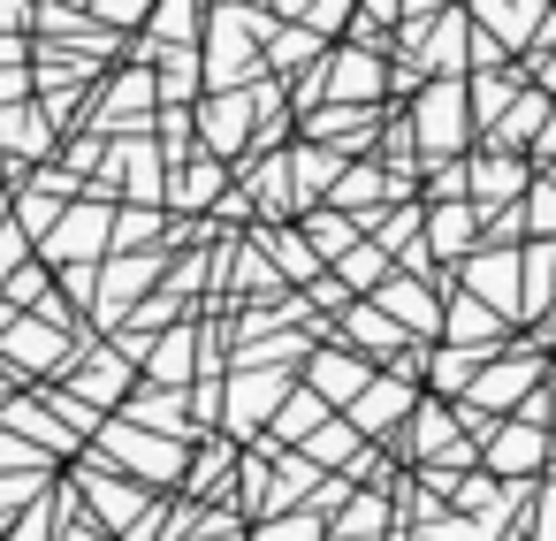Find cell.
I'll return each instance as SVG.
<instances>
[{"label":"cell","mask_w":556,"mask_h":541,"mask_svg":"<svg viewBox=\"0 0 556 541\" xmlns=\"http://www.w3.org/2000/svg\"><path fill=\"white\" fill-rule=\"evenodd\" d=\"M305 374H313V389H320L328 404H336V397H343V404H358V397H366V381H374L358 351H351V358H343V351H320V358H313Z\"/></svg>","instance_id":"cell-4"},{"label":"cell","mask_w":556,"mask_h":541,"mask_svg":"<svg viewBox=\"0 0 556 541\" xmlns=\"http://www.w3.org/2000/svg\"><path fill=\"white\" fill-rule=\"evenodd\" d=\"M0 465H39V442L16 435V427H0Z\"/></svg>","instance_id":"cell-25"},{"label":"cell","mask_w":556,"mask_h":541,"mask_svg":"<svg viewBox=\"0 0 556 541\" xmlns=\"http://www.w3.org/2000/svg\"><path fill=\"white\" fill-rule=\"evenodd\" d=\"M541 457V442H526V427H510V442H495V465H526Z\"/></svg>","instance_id":"cell-28"},{"label":"cell","mask_w":556,"mask_h":541,"mask_svg":"<svg viewBox=\"0 0 556 541\" xmlns=\"http://www.w3.org/2000/svg\"><path fill=\"white\" fill-rule=\"evenodd\" d=\"M24 16V0H0V24H16Z\"/></svg>","instance_id":"cell-34"},{"label":"cell","mask_w":556,"mask_h":541,"mask_svg":"<svg viewBox=\"0 0 556 541\" xmlns=\"http://www.w3.org/2000/svg\"><path fill=\"white\" fill-rule=\"evenodd\" d=\"M191 70H199L191 54H176V62H161V92H176V100H184V92H191Z\"/></svg>","instance_id":"cell-26"},{"label":"cell","mask_w":556,"mask_h":541,"mask_svg":"<svg viewBox=\"0 0 556 541\" xmlns=\"http://www.w3.org/2000/svg\"><path fill=\"white\" fill-rule=\"evenodd\" d=\"M92 16H100V24H138V16H146V0H100Z\"/></svg>","instance_id":"cell-31"},{"label":"cell","mask_w":556,"mask_h":541,"mask_svg":"<svg viewBox=\"0 0 556 541\" xmlns=\"http://www.w3.org/2000/svg\"><path fill=\"white\" fill-rule=\"evenodd\" d=\"M351 450H358V427H336V419H328V427L305 435V457H320V465H336V457H351Z\"/></svg>","instance_id":"cell-17"},{"label":"cell","mask_w":556,"mask_h":541,"mask_svg":"<svg viewBox=\"0 0 556 541\" xmlns=\"http://www.w3.org/2000/svg\"><path fill=\"white\" fill-rule=\"evenodd\" d=\"M206 153H244L252 146V100L237 92V100H206Z\"/></svg>","instance_id":"cell-3"},{"label":"cell","mask_w":556,"mask_h":541,"mask_svg":"<svg viewBox=\"0 0 556 541\" xmlns=\"http://www.w3.org/2000/svg\"><path fill=\"white\" fill-rule=\"evenodd\" d=\"M168 199H176V206H206V199H214V161H206V168H191V176H184V191H168Z\"/></svg>","instance_id":"cell-23"},{"label":"cell","mask_w":556,"mask_h":541,"mask_svg":"<svg viewBox=\"0 0 556 541\" xmlns=\"http://www.w3.org/2000/svg\"><path fill=\"white\" fill-rule=\"evenodd\" d=\"M123 465H138V473H153V480H176V465H184V442L176 435H146V427H108L100 435Z\"/></svg>","instance_id":"cell-1"},{"label":"cell","mask_w":556,"mask_h":541,"mask_svg":"<svg viewBox=\"0 0 556 541\" xmlns=\"http://www.w3.org/2000/svg\"><path fill=\"white\" fill-rule=\"evenodd\" d=\"M419 123H427V130H419V138H427V146H450V123H457V92H434V100H427V115H419Z\"/></svg>","instance_id":"cell-20"},{"label":"cell","mask_w":556,"mask_h":541,"mask_svg":"<svg viewBox=\"0 0 556 541\" xmlns=\"http://www.w3.org/2000/svg\"><path fill=\"white\" fill-rule=\"evenodd\" d=\"M313 138H351V146H366V115H313Z\"/></svg>","instance_id":"cell-22"},{"label":"cell","mask_w":556,"mask_h":541,"mask_svg":"<svg viewBox=\"0 0 556 541\" xmlns=\"http://www.w3.org/2000/svg\"><path fill=\"white\" fill-rule=\"evenodd\" d=\"M16 260H24V237H0V275H16Z\"/></svg>","instance_id":"cell-33"},{"label":"cell","mask_w":556,"mask_h":541,"mask_svg":"<svg viewBox=\"0 0 556 541\" xmlns=\"http://www.w3.org/2000/svg\"><path fill=\"white\" fill-rule=\"evenodd\" d=\"M9 374H16V366H9V358H0V397H9Z\"/></svg>","instance_id":"cell-36"},{"label":"cell","mask_w":556,"mask_h":541,"mask_svg":"<svg viewBox=\"0 0 556 541\" xmlns=\"http://www.w3.org/2000/svg\"><path fill=\"white\" fill-rule=\"evenodd\" d=\"M434 244H465V214H442L434 222Z\"/></svg>","instance_id":"cell-32"},{"label":"cell","mask_w":556,"mask_h":541,"mask_svg":"<svg viewBox=\"0 0 556 541\" xmlns=\"http://www.w3.org/2000/svg\"><path fill=\"white\" fill-rule=\"evenodd\" d=\"M457 320H450V336H488L495 320H488V305H450Z\"/></svg>","instance_id":"cell-27"},{"label":"cell","mask_w":556,"mask_h":541,"mask_svg":"<svg viewBox=\"0 0 556 541\" xmlns=\"http://www.w3.org/2000/svg\"><path fill=\"white\" fill-rule=\"evenodd\" d=\"M9 328H16V305H9V298H0V336H9Z\"/></svg>","instance_id":"cell-35"},{"label":"cell","mask_w":556,"mask_h":541,"mask_svg":"<svg viewBox=\"0 0 556 541\" xmlns=\"http://www.w3.org/2000/svg\"><path fill=\"white\" fill-rule=\"evenodd\" d=\"M374 199H396V191H389L374 168H358V176L343 168V176H336V206H374Z\"/></svg>","instance_id":"cell-15"},{"label":"cell","mask_w":556,"mask_h":541,"mask_svg":"<svg viewBox=\"0 0 556 541\" xmlns=\"http://www.w3.org/2000/svg\"><path fill=\"white\" fill-rule=\"evenodd\" d=\"M237 24H244V9H214V54H206V62H214V70H206V85H214V92L252 77V54H244Z\"/></svg>","instance_id":"cell-2"},{"label":"cell","mask_w":556,"mask_h":541,"mask_svg":"<svg viewBox=\"0 0 556 541\" xmlns=\"http://www.w3.org/2000/svg\"><path fill=\"white\" fill-rule=\"evenodd\" d=\"M305 54H320V39H313V32H290V39H275V62H305Z\"/></svg>","instance_id":"cell-30"},{"label":"cell","mask_w":556,"mask_h":541,"mask_svg":"<svg viewBox=\"0 0 556 541\" xmlns=\"http://www.w3.org/2000/svg\"><path fill=\"white\" fill-rule=\"evenodd\" d=\"M282 404H290V374H237V381H229V412H237V419L282 412Z\"/></svg>","instance_id":"cell-6"},{"label":"cell","mask_w":556,"mask_h":541,"mask_svg":"<svg viewBox=\"0 0 556 541\" xmlns=\"http://www.w3.org/2000/svg\"><path fill=\"white\" fill-rule=\"evenodd\" d=\"M62 358H70V343H62L54 320H16L9 328V366H62Z\"/></svg>","instance_id":"cell-5"},{"label":"cell","mask_w":556,"mask_h":541,"mask_svg":"<svg viewBox=\"0 0 556 541\" xmlns=\"http://www.w3.org/2000/svg\"><path fill=\"white\" fill-rule=\"evenodd\" d=\"M92 244H108V206H100V199H92V206H77L47 252H54V260H92Z\"/></svg>","instance_id":"cell-7"},{"label":"cell","mask_w":556,"mask_h":541,"mask_svg":"<svg viewBox=\"0 0 556 541\" xmlns=\"http://www.w3.org/2000/svg\"><path fill=\"white\" fill-rule=\"evenodd\" d=\"M389 320L427 336V328H434V298H427V290H389Z\"/></svg>","instance_id":"cell-16"},{"label":"cell","mask_w":556,"mask_h":541,"mask_svg":"<svg viewBox=\"0 0 556 541\" xmlns=\"http://www.w3.org/2000/svg\"><path fill=\"white\" fill-rule=\"evenodd\" d=\"M9 541H54V511H39V503H31V511H24V526H16Z\"/></svg>","instance_id":"cell-29"},{"label":"cell","mask_w":556,"mask_h":541,"mask_svg":"<svg viewBox=\"0 0 556 541\" xmlns=\"http://www.w3.org/2000/svg\"><path fill=\"white\" fill-rule=\"evenodd\" d=\"M267 252H275V267H282V275H298V282H320V244H313V237H298V229H275V237H267Z\"/></svg>","instance_id":"cell-11"},{"label":"cell","mask_w":556,"mask_h":541,"mask_svg":"<svg viewBox=\"0 0 556 541\" xmlns=\"http://www.w3.org/2000/svg\"><path fill=\"white\" fill-rule=\"evenodd\" d=\"M336 267H343V282H381V267H389V260H381V244H351Z\"/></svg>","instance_id":"cell-21"},{"label":"cell","mask_w":556,"mask_h":541,"mask_svg":"<svg viewBox=\"0 0 556 541\" xmlns=\"http://www.w3.org/2000/svg\"><path fill=\"white\" fill-rule=\"evenodd\" d=\"M70 389H77V397H108V404H115V397L130 389V366H123V358H92Z\"/></svg>","instance_id":"cell-14"},{"label":"cell","mask_w":556,"mask_h":541,"mask_svg":"<svg viewBox=\"0 0 556 541\" xmlns=\"http://www.w3.org/2000/svg\"><path fill=\"white\" fill-rule=\"evenodd\" d=\"M0 146H9V153H47L54 146V123L39 108H9V115H0Z\"/></svg>","instance_id":"cell-10"},{"label":"cell","mask_w":556,"mask_h":541,"mask_svg":"<svg viewBox=\"0 0 556 541\" xmlns=\"http://www.w3.org/2000/svg\"><path fill=\"white\" fill-rule=\"evenodd\" d=\"M31 495H39V480H0V518H24Z\"/></svg>","instance_id":"cell-24"},{"label":"cell","mask_w":556,"mask_h":541,"mask_svg":"<svg viewBox=\"0 0 556 541\" xmlns=\"http://www.w3.org/2000/svg\"><path fill=\"white\" fill-rule=\"evenodd\" d=\"M328 70H336V77H328V92H336V100H351V92H358V100H366V92H374V85H381V77H374V70H381V62H374V54H336V62H328Z\"/></svg>","instance_id":"cell-13"},{"label":"cell","mask_w":556,"mask_h":541,"mask_svg":"<svg viewBox=\"0 0 556 541\" xmlns=\"http://www.w3.org/2000/svg\"><path fill=\"white\" fill-rule=\"evenodd\" d=\"M85 495H92V511H100L108 526H138V518H146V503H138L130 480H100V473H85Z\"/></svg>","instance_id":"cell-9"},{"label":"cell","mask_w":556,"mask_h":541,"mask_svg":"<svg viewBox=\"0 0 556 541\" xmlns=\"http://www.w3.org/2000/svg\"><path fill=\"white\" fill-rule=\"evenodd\" d=\"M252 541H320V518H313V511H290V518L275 511V518H260Z\"/></svg>","instance_id":"cell-18"},{"label":"cell","mask_w":556,"mask_h":541,"mask_svg":"<svg viewBox=\"0 0 556 541\" xmlns=\"http://www.w3.org/2000/svg\"><path fill=\"white\" fill-rule=\"evenodd\" d=\"M62 214H70V176H39V184H24V229H31V237H47Z\"/></svg>","instance_id":"cell-8"},{"label":"cell","mask_w":556,"mask_h":541,"mask_svg":"<svg viewBox=\"0 0 556 541\" xmlns=\"http://www.w3.org/2000/svg\"><path fill=\"white\" fill-rule=\"evenodd\" d=\"M305 427H328V397H320V389H298V397L275 412V435H282V450H290V442H305Z\"/></svg>","instance_id":"cell-12"},{"label":"cell","mask_w":556,"mask_h":541,"mask_svg":"<svg viewBox=\"0 0 556 541\" xmlns=\"http://www.w3.org/2000/svg\"><path fill=\"white\" fill-rule=\"evenodd\" d=\"M153 381H191V336L153 343Z\"/></svg>","instance_id":"cell-19"}]
</instances>
